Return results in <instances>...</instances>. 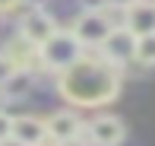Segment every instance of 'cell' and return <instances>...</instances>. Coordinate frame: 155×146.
<instances>
[{
	"instance_id": "cell-16",
	"label": "cell",
	"mask_w": 155,
	"mask_h": 146,
	"mask_svg": "<svg viewBox=\"0 0 155 146\" xmlns=\"http://www.w3.org/2000/svg\"><path fill=\"white\" fill-rule=\"evenodd\" d=\"M54 146H86V143H82V137H73V140H60V143H54Z\"/></svg>"
},
{
	"instance_id": "cell-3",
	"label": "cell",
	"mask_w": 155,
	"mask_h": 146,
	"mask_svg": "<svg viewBox=\"0 0 155 146\" xmlns=\"http://www.w3.org/2000/svg\"><path fill=\"white\" fill-rule=\"evenodd\" d=\"M114 25H120V22H114L104 6H92V10H82L79 16H76V22H73L70 32H73V38L79 41L82 51H86V48H98Z\"/></svg>"
},
{
	"instance_id": "cell-2",
	"label": "cell",
	"mask_w": 155,
	"mask_h": 146,
	"mask_svg": "<svg viewBox=\"0 0 155 146\" xmlns=\"http://www.w3.org/2000/svg\"><path fill=\"white\" fill-rule=\"evenodd\" d=\"M82 54L86 51H82V45L73 38V32H60L57 29L45 45H38V64L45 67V70L60 73V70H67V67H73Z\"/></svg>"
},
{
	"instance_id": "cell-9",
	"label": "cell",
	"mask_w": 155,
	"mask_h": 146,
	"mask_svg": "<svg viewBox=\"0 0 155 146\" xmlns=\"http://www.w3.org/2000/svg\"><path fill=\"white\" fill-rule=\"evenodd\" d=\"M45 130L51 143L73 140V137H82V117L76 111H54V114L45 117Z\"/></svg>"
},
{
	"instance_id": "cell-15",
	"label": "cell",
	"mask_w": 155,
	"mask_h": 146,
	"mask_svg": "<svg viewBox=\"0 0 155 146\" xmlns=\"http://www.w3.org/2000/svg\"><path fill=\"white\" fill-rule=\"evenodd\" d=\"M19 3H22V0H0V13H6V10H16Z\"/></svg>"
},
{
	"instance_id": "cell-13",
	"label": "cell",
	"mask_w": 155,
	"mask_h": 146,
	"mask_svg": "<svg viewBox=\"0 0 155 146\" xmlns=\"http://www.w3.org/2000/svg\"><path fill=\"white\" fill-rule=\"evenodd\" d=\"M10 127H13V114L0 111V143H3V140H10Z\"/></svg>"
},
{
	"instance_id": "cell-4",
	"label": "cell",
	"mask_w": 155,
	"mask_h": 146,
	"mask_svg": "<svg viewBox=\"0 0 155 146\" xmlns=\"http://www.w3.org/2000/svg\"><path fill=\"white\" fill-rule=\"evenodd\" d=\"M98 57L104 60V64H111V67H117L120 70L124 64H130L133 60V54H136V35L133 32H127L124 25H114V29L108 32V38L98 45Z\"/></svg>"
},
{
	"instance_id": "cell-6",
	"label": "cell",
	"mask_w": 155,
	"mask_h": 146,
	"mask_svg": "<svg viewBox=\"0 0 155 146\" xmlns=\"http://www.w3.org/2000/svg\"><path fill=\"white\" fill-rule=\"evenodd\" d=\"M57 32V22L48 16L45 10H25L22 19H19V38L29 41V45H45L48 38Z\"/></svg>"
},
{
	"instance_id": "cell-18",
	"label": "cell",
	"mask_w": 155,
	"mask_h": 146,
	"mask_svg": "<svg viewBox=\"0 0 155 146\" xmlns=\"http://www.w3.org/2000/svg\"><path fill=\"white\" fill-rule=\"evenodd\" d=\"M3 105H6V95H3V92H0V111H3Z\"/></svg>"
},
{
	"instance_id": "cell-1",
	"label": "cell",
	"mask_w": 155,
	"mask_h": 146,
	"mask_svg": "<svg viewBox=\"0 0 155 146\" xmlns=\"http://www.w3.org/2000/svg\"><path fill=\"white\" fill-rule=\"evenodd\" d=\"M57 92L70 105H79V108L108 105L120 92V70L104 64L101 57L82 54L73 67L57 73Z\"/></svg>"
},
{
	"instance_id": "cell-17",
	"label": "cell",
	"mask_w": 155,
	"mask_h": 146,
	"mask_svg": "<svg viewBox=\"0 0 155 146\" xmlns=\"http://www.w3.org/2000/svg\"><path fill=\"white\" fill-rule=\"evenodd\" d=\"M25 3H29V10H45L48 0H25Z\"/></svg>"
},
{
	"instance_id": "cell-11",
	"label": "cell",
	"mask_w": 155,
	"mask_h": 146,
	"mask_svg": "<svg viewBox=\"0 0 155 146\" xmlns=\"http://www.w3.org/2000/svg\"><path fill=\"white\" fill-rule=\"evenodd\" d=\"M133 60L143 64V67H155V32L136 38V54H133Z\"/></svg>"
},
{
	"instance_id": "cell-12",
	"label": "cell",
	"mask_w": 155,
	"mask_h": 146,
	"mask_svg": "<svg viewBox=\"0 0 155 146\" xmlns=\"http://www.w3.org/2000/svg\"><path fill=\"white\" fill-rule=\"evenodd\" d=\"M13 73H16V67H13L10 60H6V54H3V51H0V89L6 86V80H10Z\"/></svg>"
},
{
	"instance_id": "cell-14",
	"label": "cell",
	"mask_w": 155,
	"mask_h": 146,
	"mask_svg": "<svg viewBox=\"0 0 155 146\" xmlns=\"http://www.w3.org/2000/svg\"><path fill=\"white\" fill-rule=\"evenodd\" d=\"M136 0H101L104 10H127V6H133Z\"/></svg>"
},
{
	"instance_id": "cell-8",
	"label": "cell",
	"mask_w": 155,
	"mask_h": 146,
	"mask_svg": "<svg viewBox=\"0 0 155 146\" xmlns=\"http://www.w3.org/2000/svg\"><path fill=\"white\" fill-rule=\"evenodd\" d=\"M10 140L19 143V146L45 143L48 140L45 117H38V114H16V117H13V127H10Z\"/></svg>"
},
{
	"instance_id": "cell-5",
	"label": "cell",
	"mask_w": 155,
	"mask_h": 146,
	"mask_svg": "<svg viewBox=\"0 0 155 146\" xmlns=\"http://www.w3.org/2000/svg\"><path fill=\"white\" fill-rule=\"evenodd\" d=\"M82 130H86L92 146H120L124 137H127V127H124V121L117 114H98Z\"/></svg>"
},
{
	"instance_id": "cell-19",
	"label": "cell",
	"mask_w": 155,
	"mask_h": 146,
	"mask_svg": "<svg viewBox=\"0 0 155 146\" xmlns=\"http://www.w3.org/2000/svg\"><path fill=\"white\" fill-rule=\"evenodd\" d=\"M35 146H54V143H51V140H45V143H35Z\"/></svg>"
},
{
	"instance_id": "cell-7",
	"label": "cell",
	"mask_w": 155,
	"mask_h": 146,
	"mask_svg": "<svg viewBox=\"0 0 155 146\" xmlns=\"http://www.w3.org/2000/svg\"><path fill=\"white\" fill-rule=\"evenodd\" d=\"M120 25L127 32H133L136 38L152 35V32H155V0H136L133 6H127Z\"/></svg>"
},
{
	"instance_id": "cell-10",
	"label": "cell",
	"mask_w": 155,
	"mask_h": 146,
	"mask_svg": "<svg viewBox=\"0 0 155 146\" xmlns=\"http://www.w3.org/2000/svg\"><path fill=\"white\" fill-rule=\"evenodd\" d=\"M3 54H6V60H10L16 70H22V73H35V70H41V64H38V48L29 45V41H22L19 35L3 48Z\"/></svg>"
}]
</instances>
